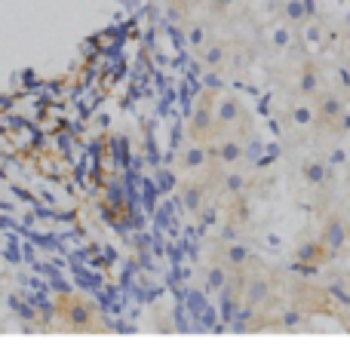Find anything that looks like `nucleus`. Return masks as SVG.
<instances>
[{"mask_svg":"<svg viewBox=\"0 0 350 359\" xmlns=\"http://www.w3.org/2000/svg\"><path fill=\"white\" fill-rule=\"evenodd\" d=\"M86 320H89V313H86V310H83V307H74V310H71V323L83 325Z\"/></svg>","mask_w":350,"mask_h":359,"instance_id":"obj_1","label":"nucleus"},{"mask_svg":"<svg viewBox=\"0 0 350 359\" xmlns=\"http://www.w3.org/2000/svg\"><path fill=\"white\" fill-rule=\"evenodd\" d=\"M222 283H224V273H222V271H213V273H209V285H213V289H218Z\"/></svg>","mask_w":350,"mask_h":359,"instance_id":"obj_2","label":"nucleus"},{"mask_svg":"<svg viewBox=\"0 0 350 359\" xmlns=\"http://www.w3.org/2000/svg\"><path fill=\"white\" fill-rule=\"evenodd\" d=\"M307 178H311V182H320V178H323V166H307Z\"/></svg>","mask_w":350,"mask_h":359,"instance_id":"obj_3","label":"nucleus"},{"mask_svg":"<svg viewBox=\"0 0 350 359\" xmlns=\"http://www.w3.org/2000/svg\"><path fill=\"white\" fill-rule=\"evenodd\" d=\"M231 258H234V261H243V258H246V252H243V249H234Z\"/></svg>","mask_w":350,"mask_h":359,"instance_id":"obj_4","label":"nucleus"}]
</instances>
